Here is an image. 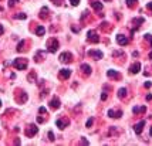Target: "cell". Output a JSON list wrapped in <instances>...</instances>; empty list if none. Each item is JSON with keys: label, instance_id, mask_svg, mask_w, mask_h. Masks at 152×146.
I'll use <instances>...</instances> for the list:
<instances>
[{"label": "cell", "instance_id": "obj_39", "mask_svg": "<svg viewBox=\"0 0 152 146\" xmlns=\"http://www.w3.org/2000/svg\"><path fill=\"white\" fill-rule=\"evenodd\" d=\"M149 135L152 136V126H151V129H149Z\"/></svg>", "mask_w": 152, "mask_h": 146}, {"label": "cell", "instance_id": "obj_32", "mask_svg": "<svg viewBox=\"0 0 152 146\" xmlns=\"http://www.w3.org/2000/svg\"><path fill=\"white\" fill-rule=\"evenodd\" d=\"M145 38H147V40H148V41L152 44V35H151V34H145Z\"/></svg>", "mask_w": 152, "mask_h": 146}, {"label": "cell", "instance_id": "obj_18", "mask_svg": "<svg viewBox=\"0 0 152 146\" xmlns=\"http://www.w3.org/2000/svg\"><path fill=\"white\" fill-rule=\"evenodd\" d=\"M107 75H108L110 78H121V75H119L117 71H114V70H108V71H107Z\"/></svg>", "mask_w": 152, "mask_h": 146}, {"label": "cell", "instance_id": "obj_21", "mask_svg": "<svg viewBox=\"0 0 152 146\" xmlns=\"http://www.w3.org/2000/svg\"><path fill=\"white\" fill-rule=\"evenodd\" d=\"M118 97L121 98V99L127 97V88H119L118 89Z\"/></svg>", "mask_w": 152, "mask_h": 146}, {"label": "cell", "instance_id": "obj_6", "mask_svg": "<svg viewBox=\"0 0 152 146\" xmlns=\"http://www.w3.org/2000/svg\"><path fill=\"white\" fill-rule=\"evenodd\" d=\"M87 38H88V41H90V43H98V41H100L98 34L94 31V30H90V31H88V34H87Z\"/></svg>", "mask_w": 152, "mask_h": 146}, {"label": "cell", "instance_id": "obj_5", "mask_svg": "<svg viewBox=\"0 0 152 146\" xmlns=\"http://www.w3.org/2000/svg\"><path fill=\"white\" fill-rule=\"evenodd\" d=\"M88 55L92 58V60H101V58H104V54H102V51H98V50H90L88 51Z\"/></svg>", "mask_w": 152, "mask_h": 146}, {"label": "cell", "instance_id": "obj_2", "mask_svg": "<svg viewBox=\"0 0 152 146\" xmlns=\"http://www.w3.org/2000/svg\"><path fill=\"white\" fill-rule=\"evenodd\" d=\"M58 47H60V44H58L57 38H54V37L49 38V41H47V51L49 53H55L58 50Z\"/></svg>", "mask_w": 152, "mask_h": 146}, {"label": "cell", "instance_id": "obj_36", "mask_svg": "<svg viewBox=\"0 0 152 146\" xmlns=\"http://www.w3.org/2000/svg\"><path fill=\"white\" fill-rule=\"evenodd\" d=\"M3 33H4V29H3V26H1V24H0V35H1V34H3Z\"/></svg>", "mask_w": 152, "mask_h": 146}, {"label": "cell", "instance_id": "obj_33", "mask_svg": "<svg viewBox=\"0 0 152 146\" xmlns=\"http://www.w3.org/2000/svg\"><path fill=\"white\" fill-rule=\"evenodd\" d=\"M147 7H148V10H151L152 12V1H149V3L147 4Z\"/></svg>", "mask_w": 152, "mask_h": 146}, {"label": "cell", "instance_id": "obj_34", "mask_svg": "<svg viewBox=\"0 0 152 146\" xmlns=\"http://www.w3.org/2000/svg\"><path fill=\"white\" fill-rule=\"evenodd\" d=\"M151 85H152V82H149V81H147V82H145V88H149Z\"/></svg>", "mask_w": 152, "mask_h": 146}, {"label": "cell", "instance_id": "obj_37", "mask_svg": "<svg viewBox=\"0 0 152 146\" xmlns=\"http://www.w3.org/2000/svg\"><path fill=\"white\" fill-rule=\"evenodd\" d=\"M101 99H102V101H105V99H107V94H102V95H101Z\"/></svg>", "mask_w": 152, "mask_h": 146}, {"label": "cell", "instance_id": "obj_3", "mask_svg": "<svg viewBox=\"0 0 152 146\" xmlns=\"http://www.w3.org/2000/svg\"><path fill=\"white\" fill-rule=\"evenodd\" d=\"M58 60H60V63H63V64H70L71 61H73V54L71 53H61L60 54V57H58Z\"/></svg>", "mask_w": 152, "mask_h": 146}, {"label": "cell", "instance_id": "obj_23", "mask_svg": "<svg viewBox=\"0 0 152 146\" xmlns=\"http://www.w3.org/2000/svg\"><path fill=\"white\" fill-rule=\"evenodd\" d=\"M24 44H26V41L21 40V41L18 43V46H17V51H23V50H24Z\"/></svg>", "mask_w": 152, "mask_h": 146}, {"label": "cell", "instance_id": "obj_25", "mask_svg": "<svg viewBox=\"0 0 152 146\" xmlns=\"http://www.w3.org/2000/svg\"><path fill=\"white\" fill-rule=\"evenodd\" d=\"M26 17H27V14H26V13H18V14H16V16H14V18H20V20H24Z\"/></svg>", "mask_w": 152, "mask_h": 146}, {"label": "cell", "instance_id": "obj_38", "mask_svg": "<svg viewBox=\"0 0 152 146\" xmlns=\"http://www.w3.org/2000/svg\"><path fill=\"white\" fill-rule=\"evenodd\" d=\"M151 99H152V95H151V94H149V95H147V101H151Z\"/></svg>", "mask_w": 152, "mask_h": 146}, {"label": "cell", "instance_id": "obj_4", "mask_svg": "<svg viewBox=\"0 0 152 146\" xmlns=\"http://www.w3.org/2000/svg\"><path fill=\"white\" fill-rule=\"evenodd\" d=\"M24 132H26V136H27V138H33L34 135H37V132H38V126L31 123V125L27 126V129L24 130Z\"/></svg>", "mask_w": 152, "mask_h": 146}, {"label": "cell", "instance_id": "obj_13", "mask_svg": "<svg viewBox=\"0 0 152 146\" xmlns=\"http://www.w3.org/2000/svg\"><path fill=\"white\" fill-rule=\"evenodd\" d=\"M144 125H145V121H141V122L135 123V126H134V130H135L136 135H139V133L142 132V129H144Z\"/></svg>", "mask_w": 152, "mask_h": 146}, {"label": "cell", "instance_id": "obj_16", "mask_svg": "<svg viewBox=\"0 0 152 146\" xmlns=\"http://www.w3.org/2000/svg\"><path fill=\"white\" fill-rule=\"evenodd\" d=\"M91 7H92L94 10H97V12H101L104 6H102L101 1H92V3H91Z\"/></svg>", "mask_w": 152, "mask_h": 146}, {"label": "cell", "instance_id": "obj_24", "mask_svg": "<svg viewBox=\"0 0 152 146\" xmlns=\"http://www.w3.org/2000/svg\"><path fill=\"white\" fill-rule=\"evenodd\" d=\"M136 1H138V0H127V6H128V7H135Z\"/></svg>", "mask_w": 152, "mask_h": 146}, {"label": "cell", "instance_id": "obj_19", "mask_svg": "<svg viewBox=\"0 0 152 146\" xmlns=\"http://www.w3.org/2000/svg\"><path fill=\"white\" fill-rule=\"evenodd\" d=\"M81 71L84 72L85 75H90L91 74V67L88 64H81Z\"/></svg>", "mask_w": 152, "mask_h": 146}, {"label": "cell", "instance_id": "obj_15", "mask_svg": "<svg viewBox=\"0 0 152 146\" xmlns=\"http://www.w3.org/2000/svg\"><path fill=\"white\" fill-rule=\"evenodd\" d=\"M121 115H122V111H114V109L108 111V116L110 118H121Z\"/></svg>", "mask_w": 152, "mask_h": 146}, {"label": "cell", "instance_id": "obj_35", "mask_svg": "<svg viewBox=\"0 0 152 146\" xmlns=\"http://www.w3.org/2000/svg\"><path fill=\"white\" fill-rule=\"evenodd\" d=\"M81 143H84V145H88V141H87L85 138H83V139H81Z\"/></svg>", "mask_w": 152, "mask_h": 146}, {"label": "cell", "instance_id": "obj_1", "mask_svg": "<svg viewBox=\"0 0 152 146\" xmlns=\"http://www.w3.org/2000/svg\"><path fill=\"white\" fill-rule=\"evenodd\" d=\"M27 64H29L27 58H23V57H20V58H16V60L13 61V65H14V68H16V70H20V71L26 70V68H27Z\"/></svg>", "mask_w": 152, "mask_h": 146}, {"label": "cell", "instance_id": "obj_10", "mask_svg": "<svg viewBox=\"0 0 152 146\" xmlns=\"http://www.w3.org/2000/svg\"><path fill=\"white\" fill-rule=\"evenodd\" d=\"M60 105H61V102H60V98H58V97H54L50 101V108H51V109H58V108H60Z\"/></svg>", "mask_w": 152, "mask_h": 146}, {"label": "cell", "instance_id": "obj_17", "mask_svg": "<svg viewBox=\"0 0 152 146\" xmlns=\"http://www.w3.org/2000/svg\"><path fill=\"white\" fill-rule=\"evenodd\" d=\"M49 9L47 7H43L41 10H40V18H43V20H46V18H49Z\"/></svg>", "mask_w": 152, "mask_h": 146}, {"label": "cell", "instance_id": "obj_22", "mask_svg": "<svg viewBox=\"0 0 152 146\" xmlns=\"http://www.w3.org/2000/svg\"><path fill=\"white\" fill-rule=\"evenodd\" d=\"M132 111H134V114H138V112L144 114V112L147 111V108H145V106H135V108H134Z\"/></svg>", "mask_w": 152, "mask_h": 146}, {"label": "cell", "instance_id": "obj_27", "mask_svg": "<svg viewBox=\"0 0 152 146\" xmlns=\"http://www.w3.org/2000/svg\"><path fill=\"white\" fill-rule=\"evenodd\" d=\"M34 78H36V72L33 71V72L29 75V81H30V82H34Z\"/></svg>", "mask_w": 152, "mask_h": 146}, {"label": "cell", "instance_id": "obj_7", "mask_svg": "<svg viewBox=\"0 0 152 146\" xmlns=\"http://www.w3.org/2000/svg\"><path fill=\"white\" fill-rule=\"evenodd\" d=\"M68 123H70V121H68L67 118H61V119H58V121L55 122V125H57L58 129H66L68 126Z\"/></svg>", "mask_w": 152, "mask_h": 146}, {"label": "cell", "instance_id": "obj_31", "mask_svg": "<svg viewBox=\"0 0 152 146\" xmlns=\"http://www.w3.org/2000/svg\"><path fill=\"white\" fill-rule=\"evenodd\" d=\"M51 1H53V3L55 4V6H60V4L63 3V0H51Z\"/></svg>", "mask_w": 152, "mask_h": 146}, {"label": "cell", "instance_id": "obj_8", "mask_svg": "<svg viewBox=\"0 0 152 146\" xmlns=\"http://www.w3.org/2000/svg\"><path fill=\"white\" fill-rule=\"evenodd\" d=\"M70 75H71V70H68V68H63V70H60V72H58V77H60L61 80H68Z\"/></svg>", "mask_w": 152, "mask_h": 146}, {"label": "cell", "instance_id": "obj_28", "mask_svg": "<svg viewBox=\"0 0 152 146\" xmlns=\"http://www.w3.org/2000/svg\"><path fill=\"white\" fill-rule=\"evenodd\" d=\"M78 3H80V0H70L71 6H78Z\"/></svg>", "mask_w": 152, "mask_h": 146}, {"label": "cell", "instance_id": "obj_12", "mask_svg": "<svg viewBox=\"0 0 152 146\" xmlns=\"http://www.w3.org/2000/svg\"><path fill=\"white\" fill-rule=\"evenodd\" d=\"M117 43H118L119 46H127L128 44V38L124 34H118L117 35Z\"/></svg>", "mask_w": 152, "mask_h": 146}, {"label": "cell", "instance_id": "obj_14", "mask_svg": "<svg viewBox=\"0 0 152 146\" xmlns=\"http://www.w3.org/2000/svg\"><path fill=\"white\" fill-rule=\"evenodd\" d=\"M139 70H141V64H139V63H134V64L129 67L131 74H138V72H139Z\"/></svg>", "mask_w": 152, "mask_h": 146}, {"label": "cell", "instance_id": "obj_11", "mask_svg": "<svg viewBox=\"0 0 152 146\" xmlns=\"http://www.w3.org/2000/svg\"><path fill=\"white\" fill-rule=\"evenodd\" d=\"M44 58H46V51H37L36 55H34V61H36V63H40V61H43Z\"/></svg>", "mask_w": 152, "mask_h": 146}, {"label": "cell", "instance_id": "obj_9", "mask_svg": "<svg viewBox=\"0 0 152 146\" xmlns=\"http://www.w3.org/2000/svg\"><path fill=\"white\" fill-rule=\"evenodd\" d=\"M17 92H18V94H20V97H18V95H17V102H18V104H26V101H27V94H26V92H24V91H23V89H20V91H17Z\"/></svg>", "mask_w": 152, "mask_h": 146}, {"label": "cell", "instance_id": "obj_20", "mask_svg": "<svg viewBox=\"0 0 152 146\" xmlns=\"http://www.w3.org/2000/svg\"><path fill=\"white\" fill-rule=\"evenodd\" d=\"M44 33H46V29H44L43 26H38V27L36 29V34H37V35H40V37H41V35H44Z\"/></svg>", "mask_w": 152, "mask_h": 146}, {"label": "cell", "instance_id": "obj_30", "mask_svg": "<svg viewBox=\"0 0 152 146\" xmlns=\"http://www.w3.org/2000/svg\"><path fill=\"white\" fill-rule=\"evenodd\" d=\"M49 139H50L51 142H54L55 138H54V133H53V132H49Z\"/></svg>", "mask_w": 152, "mask_h": 146}, {"label": "cell", "instance_id": "obj_40", "mask_svg": "<svg viewBox=\"0 0 152 146\" xmlns=\"http://www.w3.org/2000/svg\"><path fill=\"white\" fill-rule=\"evenodd\" d=\"M149 58H152V51H151V53H149Z\"/></svg>", "mask_w": 152, "mask_h": 146}, {"label": "cell", "instance_id": "obj_41", "mask_svg": "<svg viewBox=\"0 0 152 146\" xmlns=\"http://www.w3.org/2000/svg\"><path fill=\"white\" fill-rule=\"evenodd\" d=\"M1 10H3V7H1V6H0V12H1Z\"/></svg>", "mask_w": 152, "mask_h": 146}, {"label": "cell", "instance_id": "obj_26", "mask_svg": "<svg viewBox=\"0 0 152 146\" xmlns=\"http://www.w3.org/2000/svg\"><path fill=\"white\" fill-rule=\"evenodd\" d=\"M92 122H94V118H90V119L87 121V125H85V126H87V128H91V125H92Z\"/></svg>", "mask_w": 152, "mask_h": 146}, {"label": "cell", "instance_id": "obj_29", "mask_svg": "<svg viewBox=\"0 0 152 146\" xmlns=\"http://www.w3.org/2000/svg\"><path fill=\"white\" fill-rule=\"evenodd\" d=\"M17 1H18V0H9V7H13Z\"/></svg>", "mask_w": 152, "mask_h": 146}, {"label": "cell", "instance_id": "obj_42", "mask_svg": "<svg viewBox=\"0 0 152 146\" xmlns=\"http://www.w3.org/2000/svg\"><path fill=\"white\" fill-rule=\"evenodd\" d=\"M104 1H111V0H104Z\"/></svg>", "mask_w": 152, "mask_h": 146}]
</instances>
